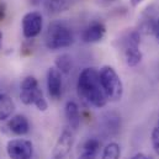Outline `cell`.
Returning a JSON list of instances; mask_svg holds the SVG:
<instances>
[{
	"label": "cell",
	"instance_id": "e0dca14e",
	"mask_svg": "<svg viewBox=\"0 0 159 159\" xmlns=\"http://www.w3.org/2000/svg\"><path fill=\"white\" fill-rule=\"evenodd\" d=\"M120 156H121L120 146L115 142H111L104 148L101 159H120Z\"/></svg>",
	"mask_w": 159,
	"mask_h": 159
},
{
	"label": "cell",
	"instance_id": "6da1fadb",
	"mask_svg": "<svg viewBox=\"0 0 159 159\" xmlns=\"http://www.w3.org/2000/svg\"><path fill=\"white\" fill-rule=\"evenodd\" d=\"M77 89L80 99L96 109L104 107L107 102L99 73L94 68H85L81 70L78 78Z\"/></svg>",
	"mask_w": 159,
	"mask_h": 159
},
{
	"label": "cell",
	"instance_id": "ffe728a7",
	"mask_svg": "<svg viewBox=\"0 0 159 159\" xmlns=\"http://www.w3.org/2000/svg\"><path fill=\"white\" fill-rule=\"evenodd\" d=\"M5 14H6V9H5V5L2 2H0V21L5 17Z\"/></svg>",
	"mask_w": 159,
	"mask_h": 159
},
{
	"label": "cell",
	"instance_id": "ba28073f",
	"mask_svg": "<svg viewBox=\"0 0 159 159\" xmlns=\"http://www.w3.org/2000/svg\"><path fill=\"white\" fill-rule=\"evenodd\" d=\"M31 4L44 10L47 14L54 15L67 11L72 5V0H31Z\"/></svg>",
	"mask_w": 159,
	"mask_h": 159
},
{
	"label": "cell",
	"instance_id": "7a4b0ae2",
	"mask_svg": "<svg viewBox=\"0 0 159 159\" xmlns=\"http://www.w3.org/2000/svg\"><path fill=\"white\" fill-rule=\"evenodd\" d=\"M73 42H74L73 32L63 22L56 21L48 26V30L44 37V43L48 49L57 51L61 48H67Z\"/></svg>",
	"mask_w": 159,
	"mask_h": 159
},
{
	"label": "cell",
	"instance_id": "7402d4cb",
	"mask_svg": "<svg viewBox=\"0 0 159 159\" xmlns=\"http://www.w3.org/2000/svg\"><path fill=\"white\" fill-rule=\"evenodd\" d=\"M144 0H131V4H132V6H138L141 2H143Z\"/></svg>",
	"mask_w": 159,
	"mask_h": 159
},
{
	"label": "cell",
	"instance_id": "9c48e42d",
	"mask_svg": "<svg viewBox=\"0 0 159 159\" xmlns=\"http://www.w3.org/2000/svg\"><path fill=\"white\" fill-rule=\"evenodd\" d=\"M62 74L57 68H49L47 72V89L52 99L58 100L62 96Z\"/></svg>",
	"mask_w": 159,
	"mask_h": 159
},
{
	"label": "cell",
	"instance_id": "ac0fdd59",
	"mask_svg": "<svg viewBox=\"0 0 159 159\" xmlns=\"http://www.w3.org/2000/svg\"><path fill=\"white\" fill-rule=\"evenodd\" d=\"M152 146H153L156 153L159 156V126L154 127L152 131Z\"/></svg>",
	"mask_w": 159,
	"mask_h": 159
},
{
	"label": "cell",
	"instance_id": "5bb4252c",
	"mask_svg": "<svg viewBox=\"0 0 159 159\" xmlns=\"http://www.w3.org/2000/svg\"><path fill=\"white\" fill-rule=\"evenodd\" d=\"M100 148V142L95 138L88 139L83 146V152L78 159H96L98 151Z\"/></svg>",
	"mask_w": 159,
	"mask_h": 159
},
{
	"label": "cell",
	"instance_id": "277c9868",
	"mask_svg": "<svg viewBox=\"0 0 159 159\" xmlns=\"http://www.w3.org/2000/svg\"><path fill=\"white\" fill-rule=\"evenodd\" d=\"M99 77L106 98L111 101H119L123 95V85L116 70L110 66H105L100 69Z\"/></svg>",
	"mask_w": 159,
	"mask_h": 159
},
{
	"label": "cell",
	"instance_id": "9a60e30c",
	"mask_svg": "<svg viewBox=\"0 0 159 159\" xmlns=\"http://www.w3.org/2000/svg\"><path fill=\"white\" fill-rule=\"evenodd\" d=\"M15 110L12 99L6 94H0V121L9 119Z\"/></svg>",
	"mask_w": 159,
	"mask_h": 159
},
{
	"label": "cell",
	"instance_id": "484cf974",
	"mask_svg": "<svg viewBox=\"0 0 159 159\" xmlns=\"http://www.w3.org/2000/svg\"><path fill=\"white\" fill-rule=\"evenodd\" d=\"M53 159H57V158H53Z\"/></svg>",
	"mask_w": 159,
	"mask_h": 159
},
{
	"label": "cell",
	"instance_id": "d6986e66",
	"mask_svg": "<svg viewBox=\"0 0 159 159\" xmlns=\"http://www.w3.org/2000/svg\"><path fill=\"white\" fill-rule=\"evenodd\" d=\"M153 35L156 37V40L159 42V17L156 20V24H154V29H153Z\"/></svg>",
	"mask_w": 159,
	"mask_h": 159
},
{
	"label": "cell",
	"instance_id": "d4e9b609",
	"mask_svg": "<svg viewBox=\"0 0 159 159\" xmlns=\"http://www.w3.org/2000/svg\"><path fill=\"white\" fill-rule=\"evenodd\" d=\"M158 126H159V122H158Z\"/></svg>",
	"mask_w": 159,
	"mask_h": 159
},
{
	"label": "cell",
	"instance_id": "30bf717a",
	"mask_svg": "<svg viewBox=\"0 0 159 159\" xmlns=\"http://www.w3.org/2000/svg\"><path fill=\"white\" fill-rule=\"evenodd\" d=\"M106 27L100 21H91L83 32V41L86 43H96L104 39Z\"/></svg>",
	"mask_w": 159,
	"mask_h": 159
},
{
	"label": "cell",
	"instance_id": "8fae6325",
	"mask_svg": "<svg viewBox=\"0 0 159 159\" xmlns=\"http://www.w3.org/2000/svg\"><path fill=\"white\" fill-rule=\"evenodd\" d=\"M72 146H73V133L68 129H64L56 143L53 151V158L61 159L66 157L70 152Z\"/></svg>",
	"mask_w": 159,
	"mask_h": 159
},
{
	"label": "cell",
	"instance_id": "4fadbf2b",
	"mask_svg": "<svg viewBox=\"0 0 159 159\" xmlns=\"http://www.w3.org/2000/svg\"><path fill=\"white\" fill-rule=\"evenodd\" d=\"M64 112H66V117L67 121L70 126V128L73 129H77L80 125V112H79V107L77 105L75 101L70 100L66 104V107H64Z\"/></svg>",
	"mask_w": 159,
	"mask_h": 159
},
{
	"label": "cell",
	"instance_id": "44dd1931",
	"mask_svg": "<svg viewBox=\"0 0 159 159\" xmlns=\"http://www.w3.org/2000/svg\"><path fill=\"white\" fill-rule=\"evenodd\" d=\"M132 159H149L144 153H137L136 156H133V158Z\"/></svg>",
	"mask_w": 159,
	"mask_h": 159
},
{
	"label": "cell",
	"instance_id": "603a6c76",
	"mask_svg": "<svg viewBox=\"0 0 159 159\" xmlns=\"http://www.w3.org/2000/svg\"><path fill=\"white\" fill-rule=\"evenodd\" d=\"M1 40H2V34L0 32V44H1Z\"/></svg>",
	"mask_w": 159,
	"mask_h": 159
},
{
	"label": "cell",
	"instance_id": "2e32d148",
	"mask_svg": "<svg viewBox=\"0 0 159 159\" xmlns=\"http://www.w3.org/2000/svg\"><path fill=\"white\" fill-rule=\"evenodd\" d=\"M72 66H73L72 58H70V56H68V54H62V56H59V57L57 58V61H56V67H57V69H58L61 73H64V74H68V73L72 70Z\"/></svg>",
	"mask_w": 159,
	"mask_h": 159
},
{
	"label": "cell",
	"instance_id": "3957f363",
	"mask_svg": "<svg viewBox=\"0 0 159 159\" xmlns=\"http://www.w3.org/2000/svg\"><path fill=\"white\" fill-rule=\"evenodd\" d=\"M20 99L25 105H35L40 111H46L48 104L39 86V81L34 77H26L21 83Z\"/></svg>",
	"mask_w": 159,
	"mask_h": 159
},
{
	"label": "cell",
	"instance_id": "cb8c5ba5",
	"mask_svg": "<svg viewBox=\"0 0 159 159\" xmlns=\"http://www.w3.org/2000/svg\"><path fill=\"white\" fill-rule=\"evenodd\" d=\"M106 1H114V0H106Z\"/></svg>",
	"mask_w": 159,
	"mask_h": 159
},
{
	"label": "cell",
	"instance_id": "7c38bea8",
	"mask_svg": "<svg viewBox=\"0 0 159 159\" xmlns=\"http://www.w3.org/2000/svg\"><path fill=\"white\" fill-rule=\"evenodd\" d=\"M7 128L16 136H25L30 131V123L24 115H15L7 121Z\"/></svg>",
	"mask_w": 159,
	"mask_h": 159
},
{
	"label": "cell",
	"instance_id": "52a82bcc",
	"mask_svg": "<svg viewBox=\"0 0 159 159\" xmlns=\"http://www.w3.org/2000/svg\"><path fill=\"white\" fill-rule=\"evenodd\" d=\"M43 19L39 11H30L22 19V34L26 39H35L42 31Z\"/></svg>",
	"mask_w": 159,
	"mask_h": 159
},
{
	"label": "cell",
	"instance_id": "8992f818",
	"mask_svg": "<svg viewBox=\"0 0 159 159\" xmlns=\"http://www.w3.org/2000/svg\"><path fill=\"white\" fill-rule=\"evenodd\" d=\"M6 152L10 159H31L34 146L27 139H12L7 143Z\"/></svg>",
	"mask_w": 159,
	"mask_h": 159
},
{
	"label": "cell",
	"instance_id": "5b68a950",
	"mask_svg": "<svg viewBox=\"0 0 159 159\" xmlns=\"http://www.w3.org/2000/svg\"><path fill=\"white\" fill-rule=\"evenodd\" d=\"M139 43H141L139 31L129 32L122 41L125 61L129 67H136L142 61V52L139 49Z\"/></svg>",
	"mask_w": 159,
	"mask_h": 159
}]
</instances>
